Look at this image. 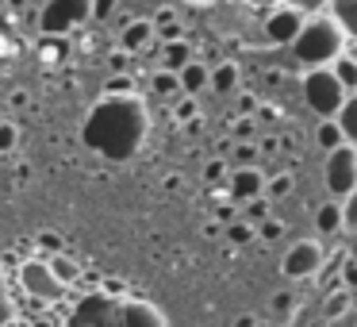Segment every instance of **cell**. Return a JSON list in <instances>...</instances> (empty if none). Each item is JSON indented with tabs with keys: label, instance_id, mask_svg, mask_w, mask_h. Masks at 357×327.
<instances>
[{
	"label": "cell",
	"instance_id": "cell-1",
	"mask_svg": "<svg viewBox=\"0 0 357 327\" xmlns=\"http://www.w3.org/2000/svg\"><path fill=\"white\" fill-rule=\"evenodd\" d=\"M150 131V112L139 93H104L96 108L89 112L85 127H81V143L96 150L108 162H127L142 150Z\"/></svg>",
	"mask_w": 357,
	"mask_h": 327
},
{
	"label": "cell",
	"instance_id": "cell-2",
	"mask_svg": "<svg viewBox=\"0 0 357 327\" xmlns=\"http://www.w3.org/2000/svg\"><path fill=\"white\" fill-rule=\"evenodd\" d=\"M346 43H349V35L334 20V12H315V16L303 20L300 35L292 39V54L303 70H311V66H331L346 50Z\"/></svg>",
	"mask_w": 357,
	"mask_h": 327
},
{
	"label": "cell",
	"instance_id": "cell-3",
	"mask_svg": "<svg viewBox=\"0 0 357 327\" xmlns=\"http://www.w3.org/2000/svg\"><path fill=\"white\" fill-rule=\"evenodd\" d=\"M303 101H307L311 112H319V119L326 116H338L342 101H346L349 89L338 81V73H334V66H311L307 73H303Z\"/></svg>",
	"mask_w": 357,
	"mask_h": 327
},
{
	"label": "cell",
	"instance_id": "cell-4",
	"mask_svg": "<svg viewBox=\"0 0 357 327\" xmlns=\"http://www.w3.org/2000/svg\"><path fill=\"white\" fill-rule=\"evenodd\" d=\"M20 285H24V293L39 304H58L66 296V289H70L54 270H50V258H27V262L20 266Z\"/></svg>",
	"mask_w": 357,
	"mask_h": 327
},
{
	"label": "cell",
	"instance_id": "cell-5",
	"mask_svg": "<svg viewBox=\"0 0 357 327\" xmlns=\"http://www.w3.org/2000/svg\"><path fill=\"white\" fill-rule=\"evenodd\" d=\"M323 181H326V193L338 196V201L357 185V147H354V143H342V147L326 150Z\"/></svg>",
	"mask_w": 357,
	"mask_h": 327
},
{
	"label": "cell",
	"instance_id": "cell-6",
	"mask_svg": "<svg viewBox=\"0 0 357 327\" xmlns=\"http://www.w3.org/2000/svg\"><path fill=\"white\" fill-rule=\"evenodd\" d=\"M93 20V0H43V31L47 35H70Z\"/></svg>",
	"mask_w": 357,
	"mask_h": 327
},
{
	"label": "cell",
	"instance_id": "cell-7",
	"mask_svg": "<svg viewBox=\"0 0 357 327\" xmlns=\"http://www.w3.org/2000/svg\"><path fill=\"white\" fill-rule=\"evenodd\" d=\"M326 262V250L319 239H296L292 247L284 250V258H280V270H284V277L292 281H307L315 277L319 270H323Z\"/></svg>",
	"mask_w": 357,
	"mask_h": 327
},
{
	"label": "cell",
	"instance_id": "cell-8",
	"mask_svg": "<svg viewBox=\"0 0 357 327\" xmlns=\"http://www.w3.org/2000/svg\"><path fill=\"white\" fill-rule=\"evenodd\" d=\"M303 20H307L303 12L288 8V4H277V8L269 12V20H265V39L277 43V47H292V39L303 27Z\"/></svg>",
	"mask_w": 357,
	"mask_h": 327
},
{
	"label": "cell",
	"instance_id": "cell-9",
	"mask_svg": "<svg viewBox=\"0 0 357 327\" xmlns=\"http://www.w3.org/2000/svg\"><path fill=\"white\" fill-rule=\"evenodd\" d=\"M116 319L127 327H165V312L146 300H123L116 308Z\"/></svg>",
	"mask_w": 357,
	"mask_h": 327
},
{
	"label": "cell",
	"instance_id": "cell-10",
	"mask_svg": "<svg viewBox=\"0 0 357 327\" xmlns=\"http://www.w3.org/2000/svg\"><path fill=\"white\" fill-rule=\"evenodd\" d=\"M265 193V173L257 170V166H242V170L231 173V196L242 204L257 201V196Z\"/></svg>",
	"mask_w": 357,
	"mask_h": 327
},
{
	"label": "cell",
	"instance_id": "cell-11",
	"mask_svg": "<svg viewBox=\"0 0 357 327\" xmlns=\"http://www.w3.org/2000/svg\"><path fill=\"white\" fill-rule=\"evenodd\" d=\"M177 78H181V93H185V96H200L204 89L211 85V70L204 62H196V58L188 66H181Z\"/></svg>",
	"mask_w": 357,
	"mask_h": 327
},
{
	"label": "cell",
	"instance_id": "cell-12",
	"mask_svg": "<svg viewBox=\"0 0 357 327\" xmlns=\"http://www.w3.org/2000/svg\"><path fill=\"white\" fill-rule=\"evenodd\" d=\"M154 39V24H150V20H131V24L123 27V50H142L146 47V43Z\"/></svg>",
	"mask_w": 357,
	"mask_h": 327
},
{
	"label": "cell",
	"instance_id": "cell-13",
	"mask_svg": "<svg viewBox=\"0 0 357 327\" xmlns=\"http://www.w3.org/2000/svg\"><path fill=\"white\" fill-rule=\"evenodd\" d=\"M338 127H342V135H346V143H354L357 147V89L354 93H346V101H342V108H338Z\"/></svg>",
	"mask_w": 357,
	"mask_h": 327
},
{
	"label": "cell",
	"instance_id": "cell-14",
	"mask_svg": "<svg viewBox=\"0 0 357 327\" xmlns=\"http://www.w3.org/2000/svg\"><path fill=\"white\" fill-rule=\"evenodd\" d=\"M315 227H319V235H338L342 231V201L338 196L315 212Z\"/></svg>",
	"mask_w": 357,
	"mask_h": 327
},
{
	"label": "cell",
	"instance_id": "cell-15",
	"mask_svg": "<svg viewBox=\"0 0 357 327\" xmlns=\"http://www.w3.org/2000/svg\"><path fill=\"white\" fill-rule=\"evenodd\" d=\"M208 89H215L219 96L234 93V89H238V66H234V62H223L219 70H211V85H208Z\"/></svg>",
	"mask_w": 357,
	"mask_h": 327
},
{
	"label": "cell",
	"instance_id": "cell-16",
	"mask_svg": "<svg viewBox=\"0 0 357 327\" xmlns=\"http://www.w3.org/2000/svg\"><path fill=\"white\" fill-rule=\"evenodd\" d=\"M334 20H338L342 27H346V35L357 43V0H334L331 4Z\"/></svg>",
	"mask_w": 357,
	"mask_h": 327
},
{
	"label": "cell",
	"instance_id": "cell-17",
	"mask_svg": "<svg viewBox=\"0 0 357 327\" xmlns=\"http://www.w3.org/2000/svg\"><path fill=\"white\" fill-rule=\"evenodd\" d=\"M331 66H334V73H338V81H342V85H346L349 93H354V89H357V58L349 54V50H342V54L334 58Z\"/></svg>",
	"mask_w": 357,
	"mask_h": 327
},
{
	"label": "cell",
	"instance_id": "cell-18",
	"mask_svg": "<svg viewBox=\"0 0 357 327\" xmlns=\"http://www.w3.org/2000/svg\"><path fill=\"white\" fill-rule=\"evenodd\" d=\"M315 139H319V147H323V150H334V147H342V143H346V135H342L338 119L326 116L323 124H319V135H315Z\"/></svg>",
	"mask_w": 357,
	"mask_h": 327
},
{
	"label": "cell",
	"instance_id": "cell-19",
	"mask_svg": "<svg viewBox=\"0 0 357 327\" xmlns=\"http://www.w3.org/2000/svg\"><path fill=\"white\" fill-rule=\"evenodd\" d=\"M188 62H192V54H188V43H181V39L165 43V70H181V66H188Z\"/></svg>",
	"mask_w": 357,
	"mask_h": 327
},
{
	"label": "cell",
	"instance_id": "cell-20",
	"mask_svg": "<svg viewBox=\"0 0 357 327\" xmlns=\"http://www.w3.org/2000/svg\"><path fill=\"white\" fill-rule=\"evenodd\" d=\"M50 270H54V273H58V277H62V281H66V285H73V281H77V277H81V266H77V262H73V258H70V254H54V258H50Z\"/></svg>",
	"mask_w": 357,
	"mask_h": 327
},
{
	"label": "cell",
	"instance_id": "cell-21",
	"mask_svg": "<svg viewBox=\"0 0 357 327\" xmlns=\"http://www.w3.org/2000/svg\"><path fill=\"white\" fill-rule=\"evenodd\" d=\"M342 231L357 235V185L342 196Z\"/></svg>",
	"mask_w": 357,
	"mask_h": 327
},
{
	"label": "cell",
	"instance_id": "cell-22",
	"mask_svg": "<svg viewBox=\"0 0 357 327\" xmlns=\"http://www.w3.org/2000/svg\"><path fill=\"white\" fill-rule=\"evenodd\" d=\"M150 81H154V93H158V96H173V93H181V78H177V70H158Z\"/></svg>",
	"mask_w": 357,
	"mask_h": 327
},
{
	"label": "cell",
	"instance_id": "cell-23",
	"mask_svg": "<svg viewBox=\"0 0 357 327\" xmlns=\"http://www.w3.org/2000/svg\"><path fill=\"white\" fill-rule=\"evenodd\" d=\"M280 4H288V8L303 12V16H315V12H331L334 0H280Z\"/></svg>",
	"mask_w": 357,
	"mask_h": 327
},
{
	"label": "cell",
	"instance_id": "cell-24",
	"mask_svg": "<svg viewBox=\"0 0 357 327\" xmlns=\"http://www.w3.org/2000/svg\"><path fill=\"white\" fill-rule=\"evenodd\" d=\"M16 139H20L16 124H0V154H8V150H16Z\"/></svg>",
	"mask_w": 357,
	"mask_h": 327
},
{
	"label": "cell",
	"instance_id": "cell-25",
	"mask_svg": "<svg viewBox=\"0 0 357 327\" xmlns=\"http://www.w3.org/2000/svg\"><path fill=\"white\" fill-rule=\"evenodd\" d=\"M12 319V300H8V281L0 273V324H8Z\"/></svg>",
	"mask_w": 357,
	"mask_h": 327
},
{
	"label": "cell",
	"instance_id": "cell-26",
	"mask_svg": "<svg viewBox=\"0 0 357 327\" xmlns=\"http://www.w3.org/2000/svg\"><path fill=\"white\" fill-rule=\"evenodd\" d=\"M227 235H231V242H234V247H242V242H250V239H254V227H250V224H234Z\"/></svg>",
	"mask_w": 357,
	"mask_h": 327
},
{
	"label": "cell",
	"instance_id": "cell-27",
	"mask_svg": "<svg viewBox=\"0 0 357 327\" xmlns=\"http://www.w3.org/2000/svg\"><path fill=\"white\" fill-rule=\"evenodd\" d=\"M342 281H346L349 289H357V258H354V254H349L346 266H342Z\"/></svg>",
	"mask_w": 357,
	"mask_h": 327
},
{
	"label": "cell",
	"instance_id": "cell-28",
	"mask_svg": "<svg viewBox=\"0 0 357 327\" xmlns=\"http://www.w3.org/2000/svg\"><path fill=\"white\" fill-rule=\"evenodd\" d=\"M288 189H292V177H277V181L269 185V196H284Z\"/></svg>",
	"mask_w": 357,
	"mask_h": 327
},
{
	"label": "cell",
	"instance_id": "cell-29",
	"mask_svg": "<svg viewBox=\"0 0 357 327\" xmlns=\"http://www.w3.org/2000/svg\"><path fill=\"white\" fill-rule=\"evenodd\" d=\"M246 4H250V8H257V12H273L280 0H246Z\"/></svg>",
	"mask_w": 357,
	"mask_h": 327
},
{
	"label": "cell",
	"instance_id": "cell-30",
	"mask_svg": "<svg viewBox=\"0 0 357 327\" xmlns=\"http://www.w3.org/2000/svg\"><path fill=\"white\" fill-rule=\"evenodd\" d=\"M261 235H265V239H277V235H280V224H277V219H265Z\"/></svg>",
	"mask_w": 357,
	"mask_h": 327
},
{
	"label": "cell",
	"instance_id": "cell-31",
	"mask_svg": "<svg viewBox=\"0 0 357 327\" xmlns=\"http://www.w3.org/2000/svg\"><path fill=\"white\" fill-rule=\"evenodd\" d=\"M127 89H131V85H127V78H112L108 93H127Z\"/></svg>",
	"mask_w": 357,
	"mask_h": 327
},
{
	"label": "cell",
	"instance_id": "cell-32",
	"mask_svg": "<svg viewBox=\"0 0 357 327\" xmlns=\"http://www.w3.org/2000/svg\"><path fill=\"white\" fill-rule=\"evenodd\" d=\"M349 254H354V258H357V235H354V247H349Z\"/></svg>",
	"mask_w": 357,
	"mask_h": 327
}]
</instances>
